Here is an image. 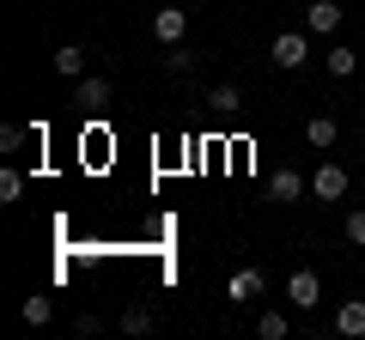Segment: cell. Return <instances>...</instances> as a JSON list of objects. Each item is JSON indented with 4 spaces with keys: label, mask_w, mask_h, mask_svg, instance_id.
Here are the masks:
<instances>
[{
    "label": "cell",
    "mask_w": 365,
    "mask_h": 340,
    "mask_svg": "<svg viewBox=\"0 0 365 340\" xmlns=\"http://www.w3.org/2000/svg\"><path fill=\"white\" fill-rule=\"evenodd\" d=\"M153 37L165 43V49L182 43V37H189V6H158V13H153Z\"/></svg>",
    "instance_id": "2"
},
{
    "label": "cell",
    "mask_w": 365,
    "mask_h": 340,
    "mask_svg": "<svg viewBox=\"0 0 365 340\" xmlns=\"http://www.w3.org/2000/svg\"><path fill=\"white\" fill-rule=\"evenodd\" d=\"M165 73H195V55H189V49H182V43H170V49H165Z\"/></svg>",
    "instance_id": "14"
},
{
    "label": "cell",
    "mask_w": 365,
    "mask_h": 340,
    "mask_svg": "<svg viewBox=\"0 0 365 340\" xmlns=\"http://www.w3.org/2000/svg\"><path fill=\"white\" fill-rule=\"evenodd\" d=\"M304 31H311V37H335L341 31V6L335 0H311V6H304Z\"/></svg>",
    "instance_id": "4"
},
{
    "label": "cell",
    "mask_w": 365,
    "mask_h": 340,
    "mask_svg": "<svg viewBox=\"0 0 365 340\" xmlns=\"http://www.w3.org/2000/svg\"><path fill=\"white\" fill-rule=\"evenodd\" d=\"M335 334H347V340L365 334V298H347V304L335 310Z\"/></svg>",
    "instance_id": "8"
},
{
    "label": "cell",
    "mask_w": 365,
    "mask_h": 340,
    "mask_svg": "<svg viewBox=\"0 0 365 340\" xmlns=\"http://www.w3.org/2000/svg\"><path fill=\"white\" fill-rule=\"evenodd\" d=\"M49 316H55V304H49V298H25V322H31V328H43Z\"/></svg>",
    "instance_id": "19"
},
{
    "label": "cell",
    "mask_w": 365,
    "mask_h": 340,
    "mask_svg": "<svg viewBox=\"0 0 365 340\" xmlns=\"http://www.w3.org/2000/svg\"><path fill=\"white\" fill-rule=\"evenodd\" d=\"M311 61V43H304V31H280V37H274V67H304Z\"/></svg>",
    "instance_id": "3"
},
{
    "label": "cell",
    "mask_w": 365,
    "mask_h": 340,
    "mask_svg": "<svg viewBox=\"0 0 365 340\" xmlns=\"http://www.w3.org/2000/svg\"><path fill=\"white\" fill-rule=\"evenodd\" d=\"M256 334H262V340H287V334H292V316H287V310H262V316H256Z\"/></svg>",
    "instance_id": "11"
},
{
    "label": "cell",
    "mask_w": 365,
    "mask_h": 340,
    "mask_svg": "<svg viewBox=\"0 0 365 340\" xmlns=\"http://www.w3.org/2000/svg\"><path fill=\"white\" fill-rule=\"evenodd\" d=\"M25 140H37V128H19V122H6V128H0V152H19V146H25Z\"/></svg>",
    "instance_id": "16"
},
{
    "label": "cell",
    "mask_w": 365,
    "mask_h": 340,
    "mask_svg": "<svg viewBox=\"0 0 365 340\" xmlns=\"http://www.w3.org/2000/svg\"><path fill=\"white\" fill-rule=\"evenodd\" d=\"M304 140H311V146H335V140H341L335 116H311V122H304Z\"/></svg>",
    "instance_id": "12"
},
{
    "label": "cell",
    "mask_w": 365,
    "mask_h": 340,
    "mask_svg": "<svg viewBox=\"0 0 365 340\" xmlns=\"http://www.w3.org/2000/svg\"><path fill=\"white\" fill-rule=\"evenodd\" d=\"M347 183H353V176H347L341 164H323V170L311 176V195H317V201H341V195H347Z\"/></svg>",
    "instance_id": "5"
},
{
    "label": "cell",
    "mask_w": 365,
    "mask_h": 340,
    "mask_svg": "<svg viewBox=\"0 0 365 340\" xmlns=\"http://www.w3.org/2000/svg\"><path fill=\"white\" fill-rule=\"evenodd\" d=\"M287 304H292V310H317V304H323V280H317V267H299V274L287 280Z\"/></svg>",
    "instance_id": "1"
},
{
    "label": "cell",
    "mask_w": 365,
    "mask_h": 340,
    "mask_svg": "<svg viewBox=\"0 0 365 340\" xmlns=\"http://www.w3.org/2000/svg\"><path fill=\"white\" fill-rule=\"evenodd\" d=\"M19 195H25V176H19V170H0V201H6V207H13Z\"/></svg>",
    "instance_id": "18"
},
{
    "label": "cell",
    "mask_w": 365,
    "mask_h": 340,
    "mask_svg": "<svg viewBox=\"0 0 365 340\" xmlns=\"http://www.w3.org/2000/svg\"><path fill=\"white\" fill-rule=\"evenodd\" d=\"M347 243H359V249H365V207H353V213H347Z\"/></svg>",
    "instance_id": "20"
},
{
    "label": "cell",
    "mask_w": 365,
    "mask_h": 340,
    "mask_svg": "<svg viewBox=\"0 0 365 340\" xmlns=\"http://www.w3.org/2000/svg\"><path fill=\"white\" fill-rule=\"evenodd\" d=\"M237 104H244V97H237V85H213V92H207V110H220V116H232Z\"/></svg>",
    "instance_id": "15"
},
{
    "label": "cell",
    "mask_w": 365,
    "mask_h": 340,
    "mask_svg": "<svg viewBox=\"0 0 365 340\" xmlns=\"http://www.w3.org/2000/svg\"><path fill=\"white\" fill-rule=\"evenodd\" d=\"M73 104L79 110H104L110 104V79L104 73H86V79H79V92H73Z\"/></svg>",
    "instance_id": "6"
},
{
    "label": "cell",
    "mask_w": 365,
    "mask_h": 340,
    "mask_svg": "<svg viewBox=\"0 0 365 340\" xmlns=\"http://www.w3.org/2000/svg\"><path fill=\"white\" fill-rule=\"evenodd\" d=\"M122 328H128V334H153V310H140V304L122 310Z\"/></svg>",
    "instance_id": "17"
},
{
    "label": "cell",
    "mask_w": 365,
    "mask_h": 340,
    "mask_svg": "<svg viewBox=\"0 0 365 340\" xmlns=\"http://www.w3.org/2000/svg\"><path fill=\"white\" fill-rule=\"evenodd\" d=\"M55 73L86 79V49H79V43H61V49H55Z\"/></svg>",
    "instance_id": "10"
},
{
    "label": "cell",
    "mask_w": 365,
    "mask_h": 340,
    "mask_svg": "<svg viewBox=\"0 0 365 340\" xmlns=\"http://www.w3.org/2000/svg\"><path fill=\"white\" fill-rule=\"evenodd\" d=\"M262 286H268V280H262V267H237V274H232V286H225V298H232V304H250Z\"/></svg>",
    "instance_id": "7"
},
{
    "label": "cell",
    "mask_w": 365,
    "mask_h": 340,
    "mask_svg": "<svg viewBox=\"0 0 365 340\" xmlns=\"http://www.w3.org/2000/svg\"><path fill=\"white\" fill-rule=\"evenodd\" d=\"M268 188H274V201H299V195H304V188H311V183H304V176H299V170H292V164H280V170H274V176H268Z\"/></svg>",
    "instance_id": "9"
},
{
    "label": "cell",
    "mask_w": 365,
    "mask_h": 340,
    "mask_svg": "<svg viewBox=\"0 0 365 340\" xmlns=\"http://www.w3.org/2000/svg\"><path fill=\"white\" fill-rule=\"evenodd\" d=\"M353 67H359V49H347V43H329V73H335V79H347Z\"/></svg>",
    "instance_id": "13"
}]
</instances>
